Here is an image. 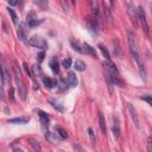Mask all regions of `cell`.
<instances>
[{"mask_svg":"<svg viewBox=\"0 0 152 152\" xmlns=\"http://www.w3.org/2000/svg\"><path fill=\"white\" fill-rule=\"evenodd\" d=\"M88 2H89L90 5H93V0H88Z\"/></svg>","mask_w":152,"mask_h":152,"instance_id":"b9f144b4","label":"cell"},{"mask_svg":"<svg viewBox=\"0 0 152 152\" xmlns=\"http://www.w3.org/2000/svg\"><path fill=\"white\" fill-rule=\"evenodd\" d=\"M112 133H113V138L115 140H118L120 138L121 129H120V124H119V120H118L116 116H114V122H113V126H112Z\"/></svg>","mask_w":152,"mask_h":152,"instance_id":"52a82bcc","label":"cell"},{"mask_svg":"<svg viewBox=\"0 0 152 152\" xmlns=\"http://www.w3.org/2000/svg\"><path fill=\"white\" fill-rule=\"evenodd\" d=\"M43 83H44L45 87L49 88V89H51V88H53V87L57 86V81L53 80V78H50V77H44V78H43Z\"/></svg>","mask_w":152,"mask_h":152,"instance_id":"e0dca14e","label":"cell"},{"mask_svg":"<svg viewBox=\"0 0 152 152\" xmlns=\"http://www.w3.org/2000/svg\"><path fill=\"white\" fill-rule=\"evenodd\" d=\"M99 125H100V129L103 134H106V121H104V116L103 114L100 112L99 113Z\"/></svg>","mask_w":152,"mask_h":152,"instance_id":"44dd1931","label":"cell"},{"mask_svg":"<svg viewBox=\"0 0 152 152\" xmlns=\"http://www.w3.org/2000/svg\"><path fill=\"white\" fill-rule=\"evenodd\" d=\"M18 1H19V0H8V4H10L11 6H15V5L18 4Z\"/></svg>","mask_w":152,"mask_h":152,"instance_id":"f35d334b","label":"cell"},{"mask_svg":"<svg viewBox=\"0 0 152 152\" xmlns=\"http://www.w3.org/2000/svg\"><path fill=\"white\" fill-rule=\"evenodd\" d=\"M5 97H4V89H2V87H0V100L2 101Z\"/></svg>","mask_w":152,"mask_h":152,"instance_id":"ab89813d","label":"cell"},{"mask_svg":"<svg viewBox=\"0 0 152 152\" xmlns=\"http://www.w3.org/2000/svg\"><path fill=\"white\" fill-rule=\"evenodd\" d=\"M128 14H129V17H131V19H132V21H133V24H135L137 25V23H138V13H137V10H135V7L133 6V5H128Z\"/></svg>","mask_w":152,"mask_h":152,"instance_id":"8fae6325","label":"cell"},{"mask_svg":"<svg viewBox=\"0 0 152 152\" xmlns=\"http://www.w3.org/2000/svg\"><path fill=\"white\" fill-rule=\"evenodd\" d=\"M127 42H128V46H129V52L132 55V57L137 61V63L141 62L140 61V56H139V52H138V48H137V43H135V38H134V34L128 31L127 33Z\"/></svg>","mask_w":152,"mask_h":152,"instance_id":"7a4b0ae2","label":"cell"},{"mask_svg":"<svg viewBox=\"0 0 152 152\" xmlns=\"http://www.w3.org/2000/svg\"><path fill=\"white\" fill-rule=\"evenodd\" d=\"M32 72H33V75L37 76V77L43 76V70H42V68H40L39 64H34V65H32Z\"/></svg>","mask_w":152,"mask_h":152,"instance_id":"7402d4cb","label":"cell"},{"mask_svg":"<svg viewBox=\"0 0 152 152\" xmlns=\"http://www.w3.org/2000/svg\"><path fill=\"white\" fill-rule=\"evenodd\" d=\"M86 63L83 62V61H81V59H76L75 61V63H74V68L77 70V71H84L86 70Z\"/></svg>","mask_w":152,"mask_h":152,"instance_id":"ffe728a7","label":"cell"},{"mask_svg":"<svg viewBox=\"0 0 152 152\" xmlns=\"http://www.w3.org/2000/svg\"><path fill=\"white\" fill-rule=\"evenodd\" d=\"M88 134H89L90 140L94 142V141H95V134H94V132H93V129H91V128H88Z\"/></svg>","mask_w":152,"mask_h":152,"instance_id":"e575fe53","label":"cell"},{"mask_svg":"<svg viewBox=\"0 0 152 152\" xmlns=\"http://www.w3.org/2000/svg\"><path fill=\"white\" fill-rule=\"evenodd\" d=\"M28 45L31 46H34V48H39V49H45L48 46V43L45 42L44 38L39 37V36H33L28 39Z\"/></svg>","mask_w":152,"mask_h":152,"instance_id":"277c9868","label":"cell"},{"mask_svg":"<svg viewBox=\"0 0 152 152\" xmlns=\"http://www.w3.org/2000/svg\"><path fill=\"white\" fill-rule=\"evenodd\" d=\"M71 45H72L74 50H76V51H77V52H80V53H83V50H82V45H80V43H78V42H76V40L71 39Z\"/></svg>","mask_w":152,"mask_h":152,"instance_id":"484cf974","label":"cell"},{"mask_svg":"<svg viewBox=\"0 0 152 152\" xmlns=\"http://www.w3.org/2000/svg\"><path fill=\"white\" fill-rule=\"evenodd\" d=\"M48 101H49V103H50L55 109H57L58 112H63L64 107H63V104H62L61 101H57V100H55V99H49Z\"/></svg>","mask_w":152,"mask_h":152,"instance_id":"5bb4252c","label":"cell"},{"mask_svg":"<svg viewBox=\"0 0 152 152\" xmlns=\"http://www.w3.org/2000/svg\"><path fill=\"white\" fill-rule=\"evenodd\" d=\"M18 38L20 39V40H25V38H26V28H25V25L24 24H19V26H18Z\"/></svg>","mask_w":152,"mask_h":152,"instance_id":"9a60e30c","label":"cell"},{"mask_svg":"<svg viewBox=\"0 0 152 152\" xmlns=\"http://www.w3.org/2000/svg\"><path fill=\"white\" fill-rule=\"evenodd\" d=\"M99 49L101 50V52H102V55L106 57V59L107 61H110V56H109V52H108V50L102 45V44H99Z\"/></svg>","mask_w":152,"mask_h":152,"instance_id":"4316f807","label":"cell"},{"mask_svg":"<svg viewBox=\"0 0 152 152\" xmlns=\"http://www.w3.org/2000/svg\"><path fill=\"white\" fill-rule=\"evenodd\" d=\"M113 45H114V53L116 55V57L119 59H122L124 57V53H122V48H121V44L118 39H114L113 40Z\"/></svg>","mask_w":152,"mask_h":152,"instance_id":"9c48e42d","label":"cell"},{"mask_svg":"<svg viewBox=\"0 0 152 152\" xmlns=\"http://www.w3.org/2000/svg\"><path fill=\"white\" fill-rule=\"evenodd\" d=\"M127 110H128V113H129V116H131V119H132L134 126H135L137 128H140V125H139V118H138V114H137L135 108H134L131 103H127Z\"/></svg>","mask_w":152,"mask_h":152,"instance_id":"5b68a950","label":"cell"},{"mask_svg":"<svg viewBox=\"0 0 152 152\" xmlns=\"http://www.w3.org/2000/svg\"><path fill=\"white\" fill-rule=\"evenodd\" d=\"M13 72H14V78H15V82H17L19 96H20L21 100H26V87L23 82V77H21L20 70L17 66V64H13Z\"/></svg>","mask_w":152,"mask_h":152,"instance_id":"6da1fadb","label":"cell"},{"mask_svg":"<svg viewBox=\"0 0 152 152\" xmlns=\"http://www.w3.org/2000/svg\"><path fill=\"white\" fill-rule=\"evenodd\" d=\"M56 131H57V134H58L62 139L68 138V132H66L64 128H62L61 126H56Z\"/></svg>","mask_w":152,"mask_h":152,"instance_id":"603a6c76","label":"cell"},{"mask_svg":"<svg viewBox=\"0 0 152 152\" xmlns=\"http://www.w3.org/2000/svg\"><path fill=\"white\" fill-rule=\"evenodd\" d=\"M57 86H58V87H59V89L63 91V90H65V89H66V81L61 80V81H59V84L57 83Z\"/></svg>","mask_w":152,"mask_h":152,"instance_id":"f546056e","label":"cell"},{"mask_svg":"<svg viewBox=\"0 0 152 152\" xmlns=\"http://www.w3.org/2000/svg\"><path fill=\"white\" fill-rule=\"evenodd\" d=\"M8 97L11 101H14V89L12 87H10V90H8Z\"/></svg>","mask_w":152,"mask_h":152,"instance_id":"d6a6232c","label":"cell"},{"mask_svg":"<svg viewBox=\"0 0 152 152\" xmlns=\"http://www.w3.org/2000/svg\"><path fill=\"white\" fill-rule=\"evenodd\" d=\"M49 65H50L51 70H52L55 74H58V71H59V63H58V61H57V58H56V57L51 58V61H50Z\"/></svg>","mask_w":152,"mask_h":152,"instance_id":"2e32d148","label":"cell"},{"mask_svg":"<svg viewBox=\"0 0 152 152\" xmlns=\"http://www.w3.org/2000/svg\"><path fill=\"white\" fill-rule=\"evenodd\" d=\"M45 138H46V139H48L50 142H52V144H58V142L62 140V138H61L58 134L52 133V132H46Z\"/></svg>","mask_w":152,"mask_h":152,"instance_id":"30bf717a","label":"cell"},{"mask_svg":"<svg viewBox=\"0 0 152 152\" xmlns=\"http://www.w3.org/2000/svg\"><path fill=\"white\" fill-rule=\"evenodd\" d=\"M141 100H145V101H147V103H148V104H151V103H152V100H151V95H147V96H142V97H141Z\"/></svg>","mask_w":152,"mask_h":152,"instance_id":"74e56055","label":"cell"},{"mask_svg":"<svg viewBox=\"0 0 152 152\" xmlns=\"http://www.w3.org/2000/svg\"><path fill=\"white\" fill-rule=\"evenodd\" d=\"M114 2H115V0H109V4H110V7H114Z\"/></svg>","mask_w":152,"mask_h":152,"instance_id":"60d3db41","label":"cell"},{"mask_svg":"<svg viewBox=\"0 0 152 152\" xmlns=\"http://www.w3.org/2000/svg\"><path fill=\"white\" fill-rule=\"evenodd\" d=\"M103 66H104L107 74H110V75H119V70H118V68H116L115 64L112 63L110 61L103 62Z\"/></svg>","mask_w":152,"mask_h":152,"instance_id":"8992f818","label":"cell"},{"mask_svg":"<svg viewBox=\"0 0 152 152\" xmlns=\"http://www.w3.org/2000/svg\"><path fill=\"white\" fill-rule=\"evenodd\" d=\"M65 81H66V84H69L70 87H76L77 86V77L74 72H69Z\"/></svg>","mask_w":152,"mask_h":152,"instance_id":"4fadbf2b","label":"cell"},{"mask_svg":"<svg viewBox=\"0 0 152 152\" xmlns=\"http://www.w3.org/2000/svg\"><path fill=\"white\" fill-rule=\"evenodd\" d=\"M82 50H83V53H87V55H90L93 58H97V55L95 52V49L93 46H90L88 43H83L82 44Z\"/></svg>","mask_w":152,"mask_h":152,"instance_id":"ba28073f","label":"cell"},{"mask_svg":"<svg viewBox=\"0 0 152 152\" xmlns=\"http://www.w3.org/2000/svg\"><path fill=\"white\" fill-rule=\"evenodd\" d=\"M7 11H8V13H10V15H11V18H12L13 24H18V17H17V13L14 12V10H13V8L7 7Z\"/></svg>","mask_w":152,"mask_h":152,"instance_id":"d4e9b609","label":"cell"},{"mask_svg":"<svg viewBox=\"0 0 152 152\" xmlns=\"http://www.w3.org/2000/svg\"><path fill=\"white\" fill-rule=\"evenodd\" d=\"M138 65H139V72H140V76H141V78L145 80V77H146V70H145V66H144V64H142L141 62H139Z\"/></svg>","mask_w":152,"mask_h":152,"instance_id":"83f0119b","label":"cell"},{"mask_svg":"<svg viewBox=\"0 0 152 152\" xmlns=\"http://www.w3.org/2000/svg\"><path fill=\"white\" fill-rule=\"evenodd\" d=\"M87 24H88V27H89V30L91 31V32H94V33H96L97 32V30H96V23H95V20H91V18L90 19H88L87 20Z\"/></svg>","mask_w":152,"mask_h":152,"instance_id":"cb8c5ba5","label":"cell"},{"mask_svg":"<svg viewBox=\"0 0 152 152\" xmlns=\"http://www.w3.org/2000/svg\"><path fill=\"white\" fill-rule=\"evenodd\" d=\"M23 66H24V70L26 71V74H27V75H28L30 77H32V76H31V71L28 70V66H27V63H25V62H24V63H23Z\"/></svg>","mask_w":152,"mask_h":152,"instance_id":"8d00e7d4","label":"cell"},{"mask_svg":"<svg viewBox=\"0 0 152 152\" xmlns=\"http://www.w3.org/2000/svg\"><path fill=\"white\" fill-rule=\"evenodd\" d=\"M44 57H45V52H44V51L39 52V53L37 55V61H38V63L43 62V61H44Z\"/></svg>","mask_w":152,"mask_h":152,"instance_id":"1f68e13d","label":"cell"},{"mask_svg":"<svg viewBox=\"0 0 152 152\" xmlns=\"http://www.w3.org/2000/svg\"><path fill=\"white\" fill-rule=\"evenodd\" d=\"M147 151L148 152L152 151V138L151 137H148V139H147Z\"/></svg>","mask_w":152,"mask_h":152,"instance_id":"d590c367","label":"cell"},{"mask_svg":"<svg viewBox=\"0 0 152 152\" xmlns=\"http://www.w3.org/2000/svg\"><path fill=\"white\" fill-rule=\"evenodd\" d=\"M61 4H62V7H63L64 12H68V11H69V5H68V0H61Z\"/></svg>","mask_w":152,"mask_h":152,"instance_id":"4dcf8cb0","label":"cell"},{"mask_svg":"<svg viewBox=\"0 0 152 152\" xmlns=\"http://www.w3.org/2000/svg\"><path fill=\"white\" fill-rule=\"evenodd\" d=\"M28 121H30V118H27V116L13 118V119H10V120H8L10 124H27Z\"/></svg>","mask_w":152,"mask_h":152,"instance_id":"ac0fdd59","label":"cell"},{"mask_svg":"<svg viewBox=\"0 0 152 152\" xmlns=\"http://www.w3.org/2000/svg\"><path fill=\"white\" fill-rule=\"evenodd\" d=\"M37 113H38V116L40 118V122H42V125H43L44 127H48V126H49V121H50L49 115H48L45 112L40 110V109H38Z\"/></svg>","mask_w":152,"mask_h":152,"instance_id":"7c38bea8","label":"cell"},{"mask_svg":"<svg viewBox=\"0 0 152 152\" xmlns=\"http://www.w3.org/2000/svg\"><path fill=\"white\" fill-rule=\"evenodd\" d=\"M62 66L65 68V69H69V68L71 66V58H69V57L64 58V59L62 61Z\"/></svg>","mask_w":152,"mask_h":152,"instance_id":"f1b7e54d","label":"cell"},{"mask_svg":"<svg viewBox=\"0 0 152 152\" xmlns=\"http://www.w3.org/2000/svg\"><path fill=\"white\" fill-rule=\"evenodd\" d=\"M33 4L36 6H38L42 11H45L49 7V1L48 0H33Z\"/></svg>","mask_w":152,"mask_h":152,"instance_id":"d6986e66","label":"cell"},{"mask_svg":"<svg viewBox=\"0 0 152 152\" xmlns=\"http://www.w3.org/2000/svg\"><path fill=\"white\" fill-rule=\"evenodd\" d=\"M137 13H138V20L140 21V24H141V27H142L144 32H145L146 34H148V24H147V19H146V14H145L144 8H142L141 6H140V7H138Z\"/></svg>","mask_w":152,"mask_h":152,"instance_id":"3957f363","label":"cell"},{"mask_svg":"<svg viewBox=\"0 0 152 152\" xmlns=\"http://www.w3.org/2000/svg\"><path fill=\"white\" fill-rule=\"evenodd\" d=\"M30 144L33 146V148L36 150V151H38V150H40V146H39V144L36 141V140H30Z\"/></svg>","mask_w":152,"mask_h":152,"instance_id":"836d02e7","label":"cell"}]
</instances>
